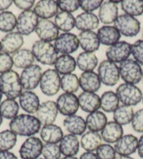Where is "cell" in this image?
<instances>
[{
	"label": "cell",
	"instance_id": "51",
	"mask_svg": "<svg viewBox=\"0 0 143 159\" xmlns=\"http://www.w3.org/2000/svg\"><path fill=\"white\" fill-rule=\"evenodd\" d=\"M14 4L21 10L23 11H29L33 7H35V1L34 0H31V1H23V0H14Z\"/></svg>",
	"mask_w": 143,
	"mask_h": 159
},
{
	"label": "cell",
	"instance_id": "35",
	"mask_svg": "<svg viewBox=\"0 0 143 159\" xmlns=\"http://www.w3.org/2000/svg\"><path fill=\"white\" fill-rule=\"evenodd\" d=\"M14 67L18 69H26L27 67L33 65L35 57L32 52L28 48H21L12 56Z\"/></svg>",
	"mask_w": 143,
	"mask_h": 159
},
{
	"label": "cell",
	"instance_id": "59",
	"mask_svg": "<svg viewBox=\"0 0 143 159\" xmlns=\"http://www.w3.org/2000/svg\"><path fill=\"white\" fill-rule=\"evenodd\" d=\"M2 97H3V93H2V91L0 89V103H1V100H2Z\"/></svg>",
	"mask_w": 143,
	"mask_h": 159
},
{
	"label": "cell",
	"instance_id": "29",
	"mask_svg": "<svg viewBox=\"0 0 143 159\" xmlns=\"http://www.w3.org/2000/svg\"><path fill=\"white\" fill-rule=\"evenodd\" d=\"M40 138L45 143L57 144L62 140L64 137V132L58 125L48 124L43 126L40 130Z\"/></svg>",
	"mask_w": 143,
	"mask_h": 159
},
{
	"label": "cell",
	"instance_id": "19",
	"mask_svg": "<svg viewBox=\"0 0 143 159\" xmlns=\"http://www.w3.org/2000/svg\"><path fill=\"white\" fill-rule=\"evenodd\" d=\"M58 3L54 0H40L34 7V12L40 19L49 20L58 14Z\"/></svg>",
	"mask_w": 143,
	"mask_h": 159
},
{
	"label": "cell",
	"instance_id": "57",
	"mask_svg": "<svg viewBox=\"0 0 143 159\" xmlns=\"http://www.w3.org/2000/svg\"><path fill=\"white\" fill-rule=\"evenodd\" d=\"M60 159H78L76 158L75 157H62V158Z\"/></svg>",
	"mask_w": 143,
	"mask_h": 159
},
{
	"label": "cell",
	"instance_id": "16",
	"mask_svg": "<svg viewBox=\"0 0 143 159\" xmlns=\"http://www.w3.org/2000/svg\"><path fill=\"white\" fill-rule=\"evenodd\" d=\"M35 31L40 40L50 43L52 41H56V39L59 37V30L55 22L50 20L40 19L39 21Z\"/></svg>",
	"mask_w": 143,
	"mask_h": 159
},
{
	"label": "cell",
	"instance_id": "12",
	"mask_svg": "<svg viewBox=\"0 0 143 159\" xmlns=\"http://www.w3.org/2000/svg\"><path fill=\"white\" fill-rule=\"evenodd\" d=\"M57 53L62 55H71L78 50L80 43L77 35L71 32H64L60 34L54 44Z\"/></svg>",
	"mask_w": 143,
	"mask_h": 159
},
{
	"label": "cell",
	"instance_id": "37",
	"mask_svg": "<svg viewBox=\"0 0 143 159\" xmlns=\"http://www.w3.org/2000/svg\"><path fill=\"white\" fill-rule=\"evenodd\" d=\"M55 24L57 25L58 30L69 32L75 27V18L70 13H66L60 11L55 16Z\"/></svg>",
	"mask_w": 143,
	"mask_h": 159
},
{
	"label": "cell",
	"instance_id": "20",
	"mask_svg": "<svg viewBox=\"0 0 143 159\" xmlns=\"http://www.w3.org/2000/svg\"><path fill=\"white\" fill-rule=\"evenodd\" d=\"M99 26V19L93 13L83 12L75 17V27L81 31H93Z\"/></svg>",
	"mask_w": 143,
	"mask_h": 159
},
{
	"label": "cell",
	"instance_id": "40",
	"mask_svg": "<svg viewBox=\"0 0 143 159\" xmlns=\"http://www.w3.org/2000/svg\"><path fill=\"white\" fill-rule=\"evenodd\" d=\"M19 113V105L14 99H8L0 104V114L3 118L13 120Z\"/></svg>",
	"mask_w": 143,
	"mask_h": 159
},
{
	"label": "cell",
	"instance_id": "13",
	"mask_svg": "<svg viewBox=\"0 0 143 159\" xmlns=\"http://www.w3.org/2000/svg\"><path fill=\"white\" fill-rule=\"evenodd\" d=\"M43 146L40 139L34 136L29 137L20 148V157L21 159H38L42 155Z\"/></svg>",
	"mask_w": 143,
	"mask_h": 159
},
{
	"label": "cell",
	"instance_id": "62",
	"mask_svg": "<svg viewBox=\"0 0 143 159\" xmlns=\"http://www.w3.org/2000/svg\"><path fill=\"white\" fill-rule=\"evenodd\" d=\"M142 39H143V30H142Z\"/></svg>",
	"mask_w": 143,
	"mask_h": 159
},
{
	"label": "cell",
	"instance_id": "1",
	"mask_svg": "<svg viewBox=\"0 0 143 159\" xmlns=\"http://www.w3.org/2000/svg\"><path fill=\"white\" fill-rule=\"evenodd\" d=\"M9 127L16 135L29 138L34 136L40 131L41 123L36 116L29 114H21L11 120Z\"/></svg>",
	"mask_w": 143,
	"mask_h": 159
},
{
	"label": "cell",
	"instance_id": "24",
	"mask_svg": "<svg viewBox=\"0 0 143 159\" xmlns=\"http://www.w3.org/2000/svg\"><path fill=\"white\" fill-rule=\"evenodd\" d=\"M80 87L84 92L96 93L101 87V81L98 73L94 72H82L79 78Z\"/></svg>",
	"mask_w": 143,
	"mask_h": 159
},
{
	"label": "cell",
	"instance_id": "22",
	"mask_svg": "<svg viewBox=\"0 0 143 159\" xmlns=\"http://www.w3.org/2000/svg\"><path fill=\"white\" fill-rule=\"evenodd\" d=\"M118 7L112 1H103L99 10V19L103 24L109 25L114 23L118 18Z\"/></svg>",
	"mask_w": 143,
	"mask_h": 159
},
{
	"label": "cell",
	"instance_id": "21",
	"mask_svg": "<svg viewBox=\"0 0 143 159\" xmlns=\"http://www.w3.org/2000/svg\"><path fill=\"white\" fill-rule=\"evenodd\" d=\"M79 106L85 113H93L100 108V97L92 92H81L78 96Z\"/></svg>",
	"mask_w": 143,
	"mask_h": 159
},
{
	"label": "cell",
	"instance_id": "55",
	"mask_svg": "<svg viewBox=\"0 0 143 159\" xmlns=\"http://www.w3.org/2000/svg\"><path fill=\"white\" fill-rule=\"evenodd\" d=\"M137 151H138V155H139V157L143 159V135H141V138L139 139Z\"/></svg>",
	"mask_w": 143,
	"mask_h": 159
},
{
	"label": "cell",
	"instance_id": "9",
	"mask_svg": "<svg viewBox=\"0 0 143 159\" xmlns=\"http://www.w3.org/2000/svg\"><path fill=\"white\" fill-rule=\"evenodd\" d=\"M39 21V17L34 11H22L17 17V32H19L22 36H28L35 31Z\"/></svg>",
	"mask_w": 143,
	"mask_h": 159
},
{
	"label": "cell",
	"instance_id": "31",
	"mask_svg": "<svg viewBox=\"0 0 143 159\" xmlns=\"http://www.w3.org/2000/svg\"><path fill=\"white\" fill-rule=\"evenodd\" d=\"M102 137L101 134L96 131H86L81 138V147L88 152H93L97 150L102 145Z\"/></svg>",
	"mask_w": 143,
	"mask_h": 159
},
{
	"label": "cell",
	"instance_id": "25",
	"mask_svg": "<svg viewBox=\"0 0 143 159\" xmlns=\"http://www.w3.org/2000/svg\"><path fill=\"white\" fill-rule=\"evenodd\" d=\"M79 43L84 52L94 53L99 50L100 41L98 34L95 31H81L78 35Z\"/></svg>",
	"mask_w": 143,
	"mask_h": 159
},
{
	"label": "cell",
	"instance_id": "47",
	"mask_svg": "<svg viewBox=\"0 0 143 159\" xmlns=\"http://www.w3.org/2000/svg\"><path fill=\"white\" fill-rule=\"evenodd\" d=\"M131 55L138 64L143 65V39H138L131 44Z\"/></svg>",
	"mask_w": 143,
	"mask_h": 159
},
{
	"label": "cell",
	"instance_id": "6",
	"mask_svg": "<svg viewBox=\"0 0 143 159\" xmlns=\"http://www.w3.org/2000/svg\"><path fill=\"white\" fill-rule=\"evenodd\" d=\"M98 75L102 84L113 87L120 80L119 66L109 60L102 61L98 67Z\"/></svg>",
	"mask_w": 143,
	"mask_h": 159
},
{
	"label": "cell",
	"instance_id": "38",
	"mask_svg": "<svg viewBox=\"0 0 143 159\" xmlns=\"http://www.w3.org/2000/svg\"><path fill=\"white\" fill-rule=\"evenodd\" d=\"M134 116V112L131 107L122 105L119 106L118 108L114 112V121L120 125H127L130 123H131L132 117Z\"/></svg>",
	"mask_w": 143,
	"mask_h": 159
},
{
	"label": "cell",
	"instance_id": "49",
	"mask_svg": "<svg viewBox=\"0 0 143 159\" xmlns=\"http://www.w3.org/2000/svg\"><path fill=\"white\" fill-rule=\"evenodd\" d=\"M14 65L13 58L7 53H0V73L11 71L12 67Z\"/></svg>",
	"mask_w": 143,
	"mask_h": 159
},
{
	"label": "cell",
	"instance_id": "46",
	"mask_svg": "<svg viewBox=\"0 0 143 159\" xmlns=\"http://www.w3.org/2000/svg\"><path fill=\"white\" fill-rule=\"evenodd\" d=\"M57 3L61 11L70 14L76 12L80 7V1L78 0H60Z\"/></svg>",
	"mask_w": 143,
	"mask_h": 159
},
{
	"label": "cell",
	"instance_id": "41",
	"mask_svg": "<svg viewBox=\"0 0 143 159\" xmlns=\"http://www.w3.org/2000/svg\"><path fill=\"white\" fill-rule=\"evenodd\" d=\"M122 10L125 15L140 16L143 14V1L141 0H123L121 3Z\"/></svg>",
	"mask_w": 143,
	"mask_h": 159
},
{
	"label": "cell",
	"instance_id": "50",
	"mask_svg": "<svg viewBox=\"0 0 143 159\" xmlns=\"http://www.w3.org/2000/svg\"><path fill=\"white\" fill-rule=\"evenodd\" d=\"M131 127L138 133H143V108L136 111L131 120Z\"/></svg>",
	"mask_w": 143,
	"mask_h": 159
},
{
	"label": "cell",
	"instance_id": "36",
	"mask_svg": "<svg viewBox=\"0 0 143 159\" xmlns=\"http://www.w3.org/2000/svg\"><path fill=\"white\" fill-rule=\"evenodd\" d=\"M119 98L115 92L108 90L100 97V108L106 113H114L119 107Z\"/></svg>",
	"mask_w": 143,
	"mask_h": 159
},
{
	"label": "cell",
	"instance_id": "58",
	"mask_svg": "<svg viewBox=\"0 0 143 159\" xmlns=\"http://www.w3.org/2000/svg\"><path fill=\"white\" fill-rule=\"evenodd\" d=\"M3 123V117L1 116V114H0V126H1V124Z\"/></svg>",
	"mask_w": 143,
	"mask_h": 159
},
{
	"label": "cell",
	"instance_id": "10",
	"mask_svg": "<svg viewBox=\"0 0 143 159\" xmlns=\"http://www.w3.org/2000/svg\"><path fill=\"white\" fill-rule=\"evenodd\" d=\"M131 55V45L127 41H119L107 48L106 50L107 60L114 64H121L123 61L129 59Z\"/></svg>",
	"mask_w": 143,
	"mask_h": 159
},
{
	"label": "cell",
	"instance_id": "43",
	"mask_svg": "<svg viewBox=\"0 0 143 159\" xmlns=\"http://www.w3.org/2000/svg\"><path fill=\"white\" fill-rule=\"evenodd\" d=\"M17 142V135L11 130L0 132V151H9L14 148Z\"/></svg>",
	"mask_w": 143,
	"mask_h": 159
},
{
	"label": "cell",
	"instance_id": "15",
	"mask_svg": "<svg viewBox=\"0 0 143 159\" xmlns=\"http://www.w3.org/2000/svg\"><path fill=\"white\" fill-rule=\"evenodd\" d=\"M58 113L57 103L52 100H48L40 104L38 111L36 112V117L45 126L55 123Z\"/></svg>",
	"mask_w": 143,
	"mask_h": 159
},
{
	"label": "cell",
	"instance_id": "34",
	"mask_svg": "<svg viewBox=\"0 0 143 159\" xmlns=\"http://www.w3.org/2000/svg\"><path fill=\"white\" fill-rule=\"evenodd\" d=\"M85 122L89 130L96 132L101 131L108 123L107 116L101 111H96L89 114L86 117Z\"/></svg>",
	"mask_w": 143,
	"mask_h": 159
},
{
	"label": "cell",
	"instance_id": "2",
	"mask_svg": "<svg viewBox=\"0 0 143 159\" xmlns=\"http://www.w3.org/2000/svg\"><path fill=\"white\" fill-rule=\"evenodd\" d=\"M22 89L20 75L15 71L11 70L0 74V89L8 99L15 100L20 98Z\"/></svg>",
	"mask_w": 143,
	"mask_h": 159
},
{
	"label": "cell",
	"instance_id": "11",
	"mask_svg": "<svg viewBox=\"0 0 143 159\" xmlns=\"http://www.w3.org/2000/svg\"><path fill=\"white\" fill-rule=\"evenodd\" d=\"M42 69L39 65H32L21 72L20 75L21 85L25 90H33L40 83Z\"/></svg>",
	"mask_w": 143,
	"mask_h": 159
},
{
	"label": "cell",
	"instance_id": "4",
	"mask_svg": "<svg viewBox=\"0 0 143 159\" xmlns=\"http://www.w3.org/2000/svg\"><path fill=\"white\" fill-rule=\"evenodd\" d=\"M142 69L134 59H127L119 65L120 77L124 83L136 85L142 80Z\"/></svg>",
	"mask_w": 143,
	"mask_h": 159
},
{
	"label": "cell",
	"instance_id": "30",
	"mask_svg": "<svg viewBox=\"0 0 143 159\" xmlns=\"http://www.w3.org/2000/svg\"><path fill=\"white\" fill-rule=\"evenodd\" d=\"M80 140L77 136L72 134L64 135L62 140L60 141V149L62 155L64 157H75L80 150Z\"/></svg>",
	"mask_w": 143,
	"mask_h": 159
},
{
	"label": "cell",
	"instance_id": "26",
	"mask_svg": "<svg viewBox=\"0 0 143 159\" xmlns=\"http://www.w3.org/2000/svg\"><path fill=\"white\" fill-rule=\"evenodd\" d=\"M63 124L64 129L69 132V134H72L75 136L84 134L87 129L85 120L81 116L76 115L66 116L64 118Z\"/></svg>",
	"mask_w": 143,
	"mask_h": 159
},
{
	"label": "cell",
	"instance_id": "53",
	"mask_svg": "<svg viewBox=\"0 0 143 159\" xmlns=\"http://www.w3.org/2000/svg\"><path fill=\"white\" fill-rule=\"evenodd\" d=\"M0 159H18L14 153L10 151H0Z\"/></svg>",
	"mask_w": 143,
	"mask_h": 159
},
{
	"label": "cell",
	"instance_id": "56",
	"mask_svg": "<svg viewBox=\"0 0 143 159\" xmlns=\"http://www.w3.org/2000/svg\"><path fill=\"white\" fill-rule=\"evenodd\" d=\"M114 159H134L131 157H128V156H121V155H116L115 158Z\"/></svg>",
	"mask_w": 143,
	"mask_h": 159
},
{
	"label": "cell",
	"instance_id": "33",
	"mask_svg": "<svg viewBox=\"0 0 143 159\" xmlns=\"http://www.w3.org/2000/svg\"><path fill=\"white\" fill-rule=\"evenodd\" d=\"M55 70L59 74H70L75 71L77 66L76 59L71 55H61L57 57L55 63Z\"/></svg>",
	"mask_w": 143,
	"mask_h": 159
},
{
	"label": "cell",
	"instance_id": "64",
	"mask_svg": "<svg viewBox=\"0 0 143 159\" xmlns=\"http://www.w3.org/2000/svg\"><path fill=\"white\" fill-rule=\"evenodd\" d=\"M142 103H143V98H142Z\"/></svg>",
	"mask_w": 143,
	"mask_h": 159
},
{
	"label": "cell",
	"instance_id": "42",
	"mask_svg": "<svg viewBox=\"0 0 143 159\" xmlns=\"http://www.w3.org/2000/svg\"><path fill=\"white\" fill-rule=\"evenodd\" d=\"M17 18L14 13L6 11L0 13V31L10 33L16 28Z\"/></svg>",
	"mask_w": 143,
	"mask_h": 159
},
{
	"label": "cell",
	"instance_id": "63",
	"mask_svg": "<svg viewBox=\"0 0 143 159\" xmlns=\"http://www.w3.org/2000/svg\"><path fill=\"white\" fill-rule=\"evenodd\" d=\"M39 159H44V158H39Z\"/></svg>",
	"mask_w": 143,
	"mask_h": 159
},
{
	"label": "cell",
	"instance_id": "61",
	"mask_svg": "<svg viewBox=\"0 0 143 159\" xmlns=\"http://www.w3.org/2000/svg\"><path fill=\"white\" fill-rule=\"evenodd\" d=\"M142 81H143V71H142Z\"/></svg>",
	"mask_w": 143,
	"mask_h": 159
},
{
	"label": "cell",
	"instance_id": "28",
	"mask_svg": "<svg viewBox=\"0 0 143 159\" xmlns=\"http://www.w3.org/2000/svg\"><path fill=\"white\" fill-rule=\"evenodd\" d=\"M98 37L99 39L100 44L104 46H112L120 41L121 34L114 26L104 25L98 30Z\"/></svg>",
	"mask_w": 143,
	"mask_h": 159
},
{
	"label": "cell",
	"instance_id": "18",
	"mask_svg": "<svg viewBox=\"0 0 143 159\" xmlns=\"http://www.w3.org/2000/svg\"><path fill=\"white\" fill-rule=\"evenodd\" d=\"M24 40L22 35H21L17 31H12L2 38L1 39L2 51L3 53L14 55V53L21 49Z\"/></svg>",
	"mask_w": 143,
	"mask_h": 159
},
{
	"label": "cell",
	"instance_id": "8",
	"mask_svg": "<svg viewBox=\"0 0 143 159\" xmlns=\"http://www.w3.org/2000/svg\"><path fill=\"white\" fill-rule=\"evenodd\" d=\"M114 24L120 34L124 37L132 38L137 36L141 31L140 21L135 17L125 14L119 15Z\"/></svg>",
	"mask_w": 143,
	"mask_h": 159
},
{
	"label": "cell",
	"instance_id": "48",
	"mask_svg": "<svg viewBox=\"0 0 143 159\" xmlns=\"http://www.w3.org/2000/svg\"><path fill=\"white\" fill-rule=\"evenodd\" d=\"M102 3V0H81L80 7L86 13H92L95 10L99 9Z\"/></svg>",
	"mask_w": 143,
	"mask_h": 159
},
{
	"label": "cell",
	"instance_id": "7",
	"mask_svg": "<svg viewBox=\"0 0 143 159\" xmlns=\"http://www.w3.org/2000/svg\"><path fill=\"white\" fill-rule=\"evenodd\" d=\"M39 87L45 96L53 97L61 89V77L55 69H48L42 73Z\"/></svg>",
	"mask_w": 143,
	"mask_h": 159
},
{
	"label": "cell",
	"instance_id": "44",
	"mask_svg": "<svg viewBox=\"0 0 143 159\" xmlns=\"http://www.w3.org/2000/svg\"><path fill=\"white\" fill-rule=\"evenodd\" d=\"M62 152L57 144L46 143L43 146L42 156L44 159H60Z\"/></svg>",
	"mask_w": 143,
	"mask_h": 159
},
{
	"label": "cell",
	"instance_id": "52",
	"mask_svg": "<svg viewBox=\"0 0 143 159\" xmlns=\"http://www.w3.org/2000/svg\"><path fill=\"white\" fill-rule=\"evenodd\" d=\"M14 4V1L12 0H0V11L6 12L8 8Z\"/></svg>",
	"mask_w": 143,
	"mask_h": 159
},
{
	"label": "cell",
	"instance_id": "14",
	"mask_svg": "<svg viewBox=\"0 0 143 159\" xmlns=\"http://www.w3.org/2000/svg\"><path fill=\"white\" fill-rule=\"evenodd\" d=\"M56 103L58 112L64 116L75 115L80 108L78 97L74 94L63 93L57 98Z\"/></svg>",
	"mask_w": 143,
	"mask_h": 159
},
{
	"label": "cell",
	"instance_id": "54",
	"mask_svg": "<svg viewBox=\"0 0 143 159\" xmlns=\"http://www.w3.org/2000/svg\"><path fill=\"white\" fill-rule=\"evenodd\" d=\"M79 159H99L96 153H93V152H88L86 151L84 153H82Z\"/></svg>",
	"mask_w": 143,
	"mask_h": 159
},
{
	"label": "cell",
	"instance_id": "32",
	"mask_svg": "<svg viewBox=\"0 0 143 159\" xmlns=\"http://www.w3.org/2000/svg\"><path fill=\"white\" fill-rule=\"evenodd\" d=\"M76 64L79 69L83 72H93L98 66L99 59L95 53L90 52H82L79 54L76 58Z\"/></svg>",
	"mask_w": 143,
	"mask_h": 159
},
{
	"label": "cell",
	"instance_id": "23",
	"mask_svg": "<svg viewBox=\"0 0 143 159\" xmlns=\"http://www.w3.org/2000/svg\"><path fill=\"white\" fill-rule=\"evenodd\" d=\"M123 136V129L122 126L115 123L114 121L108 122L101 130L102 139L107 144L116 143Z\"/></svg>",
	"mask_w": 143,
	"mask_h": 159
},
{
	"label": "cell",
	"instance_id": "39",
	"mask_svg": "<svg viewBox=\"0 0 143 159\" xmlns=\"http://www.w3.org/2000/svg\"><path fill=\"white\" fill-rule=\"evenodd\" d=\"M61 89L64 93L74 94L80 89V80L78 76L74 73L65 74L61 77Z\"/></svg>",
	"mask_w": 143,
	"mask_h": 159
},
{
	"label": "cell",
	"instance_id": "17",
	"mask_svg": "<svg viewBox=\"0 0 143 159\" xmlns=\"http://www.w3.org/2000/svg\"><path fill=\"white\" fill-rule=\"evenodd\" d=\"M138 138L132 134H125L114 144V149L117 155L128 156L134 154L138 148Z\"/></svg>",
	"mask_w": 143,
	"mask_h": 159
},
{
	"label": "cell",
	"instance_id": "27",
	"mask_svg": "<svg viewBox=\"0 0 143 159\" xmlns=\"http://www.w3.org/2000/svg\"><path fill=\"white\" fill-rule=\"evenodd\" d=\"M19 103L21 109L24 112L28 113L29 115L36 114V112L38 111L40 106L38 95L33 91H30V90H25L24 92L21 93L19 98Z\"/></svg>",
	"mask_w": 143,
	"mask_h": 159
},
{
	"label": "cell",
	"instance_id": "3",
	"mask_svg": "<svg viewBox=\"0 0 143 159\" xmlns=\"http://www.w3.org/2000/svg\"><path fill=\"white\" fill-rule=\"evenodd\" d=\"M31 52L35 57V60L45 65H55L58 57V53L55 46L50 42L43 41L40 39L33 43Z\"/></svg>",
	"mask_w": 143,
	"mask_h": 159
},
{
	"label": "cell",
	"instance_id": "45",
	"mask_svg": "<svg viewBox=\"0 0 143 159\" xmlns=\"http://www.w3.org/2000/svg\"><path fill=\"white\" fill-rule=\"evenodd\" d=\"M96 151L99 159H114L117 155L114 147L107 143L101 145Z\"/></svg>",
	"mask_w": 143,
	"mask_h": 159
},
{
	"label": "cell",
	"instance_id": "60",
	"mask_svg": "<svg viewBox=\"0 0 143 159\" xmlns=\"http://www.w3.org/2000/svg\"><path fill=\"white\" fill-rule=\"evenodd\" d=\"M2 51V44H1V41H0V52Z\"/></svg>",
	"mask_w": 143,
	"mask_h": 159
},
{
	"label": "cell",
	"instance_id": "5",
	"mask_svg": "<svg viewBox=\"0 0 143 159\" xmlns=\"http://www.w3.org/2000/svg\"><path fill=\"white\" fill-rule=\"evenodd\" d=\"M116 95L119 98V101L124 106L134 107L137 106L142 100L143 94L140 88L136 85L122 83L116 89Z\"/></svg>",
	"mask_w": 143,
	"mask_h": 159
}]
</instances>
